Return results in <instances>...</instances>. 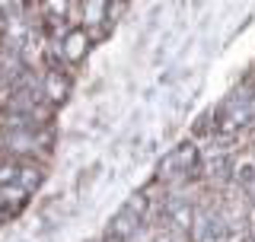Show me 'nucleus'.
Listing matches in <instances>:
<instances>
[{"instance_id": "obj_8", "label": "nucleus", "mask_w": 255, "mask_h": 242, "mask_svg": "<svg viewBox=\"0 0 255 242\" xmlns=\"http://www.w3.org/2000/svg\"><path fill=\"white\" fill-rule=\"evenodd\" d=\"M6 143H10L13 150H35V131L32 127H26V131H13L10 137H6Z\"/></svg>"}, {"instance_id": "obj_4", "label": "nucleus", "mask_w": 255, "mask_h": 242, "mask_svg": "<svg viewBox=\"0 0 255 242\" xmlns=\"http://www.w3.org/2000/svg\"><path fill=\"white\" fill-rule=\"evenodd\" d=\"M86 48H90V38H86L83 29H70L67 35H64V42H61V51H64V58H67L70 64L83 61L86 58Z\"/></svg>"}, {"instance_id": "obj_1", "label": "nucleus", "mask_w": 255, "mask_h": 242, "mask_svg": "<svg viewBox=\"0 0 255 242\" xmlns=\"http://www.w3.org/2000/svg\"><path fill=\"white\" fill-rule=\"evenodd\" d=\"M147 204H150L147 195H131L122 204V211L109 220L106 233H102V242H128L134 233H137L140 220L147 217Z\"/></svg>"}, {"instance_id": "obj_2", "label": "nucleus", "mask_w": 255, "mask_h": 242, "mask_svg": "<svg viewBox=\"0 0 255 242\" xmlns=\"http://www.w3.org/2000/svg\"><path fill=\"white\" fill-rule=\"evenodd\" d=\"M198 169V147L195 143H179L172 153H166L159 163V179H175V175H188Z\"/></svg>"}, {"instance_id": "obj_9", "label": "nucleus", "mask_w": 255, "mask_h": 242, "mask_svg": "<svg viewBox=\"0 0 255 242\" xmlns=\"http://www.w3.org/2000/svg\"><path fill=\"white\" fill-rule=\"evenodd\" d=\"M51 10L64 16V13H67V3H64V0H51Z\"/></svg>"}, {"instance_id": "obj_5", "label": "nucleus", "mask_w": 255, "mask_h": 242, "mask_svg": "<svg viewBox=\"0 0 255 242\" xmlns=\"http://www.w3.org/2000/svg\"><path fill=\"white\" fill-rule=\"evenodd\" d=\"M166 217H169V223L175 230H191V223H195V211H191V204L185 201H169V207H166Z\"/></svg>"}, {"instance_id": "obj_6", "label": "nucleus", "mask_w": 255, "mask_h": 242, "mask_svg": "<svg viewBox=\"0 0 255 242\" xmlns=\"http://www.w3.org/2000/svg\"><path fill=\"white\" fill-rule=\"evenodd\" d=\"M16 185H19L22 191H35L38 185H42V172H38L35 166H19L16 169Z\"/></svg>"}, {"instance_id": "obj_10", "label": "nucleus", "mask_w": 255, "mask_h": 242, "mask_svg": "<svg viewBox=\"0 0 255 242\" xmlns=\"http://www.w3.org/2000/svg\"><path fill=\"white\" fill-rule=\"evenodd\" d=\"M156 242H179V239H175V236H172V233H169V230H166V233H159V236H156Z\"/></svg>"}, {"instance_id": "obj_3", "label": "nucleus", "mask_w": 255, "mask_h": 242, "mask_svg": "<svg viewBox=\"0 0 255 242\" xmlns=\"http://www.w3.org/2000/svg\"><path fill=\"white\" fill-rule=\"evenodd\" d=\"M223 236H227V223H223V217L211 214V211L195 214V223H191V239H195V242H220Z\"/></svg>"}, {"instance_id": "obj_7", "label": "nucleus", "mask_w": 255, "mask_h": 242, "mask_svg": "<svg viewBox=\"0 0 255 242\" xmlns=\"http://www.w3.org/2000/svg\"><path fill=\"white\" fill-rule=\"evenodd\" d=\"M45 96H48V99H54V102H61L64 96H67V80H64L58 70H51V74H48V80H45Z\"/></svg>"}]
</instances>
